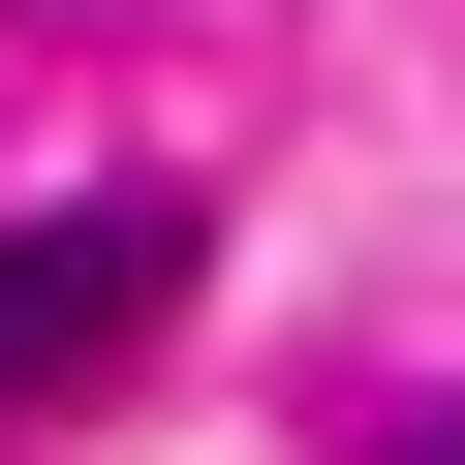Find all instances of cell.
<instances>
[{"instance_id": "1", "label": "cell", "mask_w": 465, "mask_h": 465, "mask_svg": "<svg viewBox=\"0 0 465 465\" xmlns=\"http://www.w3.org/2000/svg\"><path fill=\"white\" fill-rule=\"evenodd\" d=\"M155 311H186V186H63V217H0V434L94 403Z\"/></svg>"}, {"instance_id": "2", "label": "cell", "mask_w": 465, "mask_h": 465, "mask_svg": "<svg viewBox=\"0 0 465 465\" xmlns=\"http://www.w3.org/2000/svg\"><path fill=\"white\" fill-rule=\"evenodd\" d=\"M403 465H465V403H434V434H403Z\"/></svg>"}]
</instances>
